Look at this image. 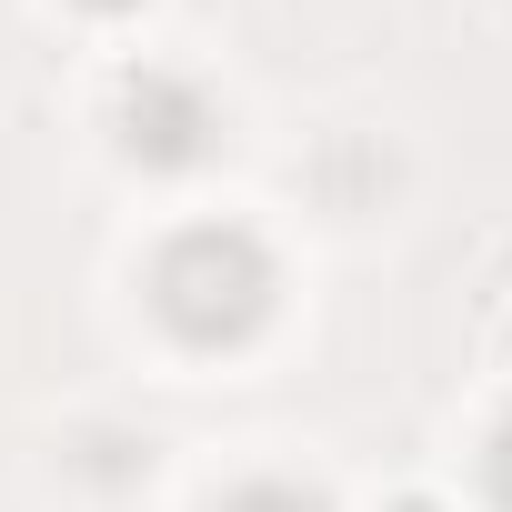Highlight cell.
I'll return each mask as SVG.
<instances>
[{
    "label": "cell",
    "instance_id": "cell-1",
    "mask_svg": "<svg viewBox=\"0 0 512 512\" xmlns=\"http://www.w3.org/2000/svg\"><path fill=\"white\" fill-rule=\"evenodd\" d=\"M272 302H282V272H272V251L241 221H191V231L161 241V262H151V312L191 352H241L272 322Z\"/></svg>",
    "mask_w": 512,
    "mask_h": 512
},
{
    "label": "cell",
    "instance_id": "cell-3",
    "mask_svg": "<svg viewBox=\"0 0 512 512\" xmlns=\"http://www.w3.org/2000/svg\"><path fill=\"white\" fill-rule=\"evenodd\" d=\"M221 512H332L312 482H282V472H262V482H231L221 492Z\"/></svg>",
    "mask_w": 512,
    "mask_h": 512
},
{
    "label": "cell",
    "instance_id": "cell-4",
    "mask_svg": "<svg viewBox=\"0 0 512 512\" xmlns=\"http://www.w3.org/2000/svg\"><path fill=\"white\" fill-rule=\"evenodd\" d=\"M482 492H492V512H512V422H502L492 452H482Z\"/></svg>",
    "mask_w": 512,
    "mask_h": 512
},
{
    "label": "cell",
    "instance_id": "cell-5",
    "mask_svg": "<svg viewBox=\"0 0 512 512\" xmlns=\"http://www.w3.org/2000/svg\"><path fill=\"white\" fill-rule=\"evenodd\" d=\"M81 11H101V21H121V11H141V0H81Z\"/></svg>",
    "mask_w": 512,
    "mask_h": 512
},
{
    "label": "cell",
    "instance_id": "cell-2",
    "mask_svg": "<svg viewBox=\"0 0 512 512\" xmlns=\"http://www.w3.org/2000/svg\"><path fill=\"white\" fill-rule=\"evenodd\" d=\"M111 131H121V151L141 161V171H191L201 151H211V101H201V81L191 71H131L121 81V101H111Z\"/></svg>",
    "mask_w": 512,
    "mask_h": 512
}]
</instances>
